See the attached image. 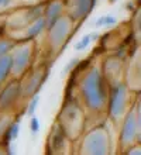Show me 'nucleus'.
<instances>
[{"label": "nucleus", "instance_id": "obj_1", "mask_svg": "<svg viewBox=\"0 0 141 155\" xmlns=\"http://www.w3.org/2000/svg\"><path fill=\"white\" fill-rule=\"evenodd\" d=\"M83 96L90 109H99L105 103V90L100 74L97 69H92V72L86 76L83 82Z\"/></svg>", "mask_w": 141, "mask_h": 155}, {"label": "nucleus", "instance_id": "obj_2", "mask_svg": "<svg viewBox=\"0 0 141 155\" xmlns=\"http://www.w3.org/2000/svg\"><path fill=\"white\" fill-rule=\"evenodd\" d=\"M83 150L89 154H105L107 151V140L103 131H95L85 141Z\"/></svg>", "mask_w": 141, "mask_h": 155}, {"label": "nucleus", "instance_id": "obj_3", "mask_svg": "<svg viewBox=\"0 0 141 155\" xmlns=\"http://www.w3.org/2000/svg\"><path fill=\"white\" fill-rule=\"evenodd\" d=\"M49 35H51V42L54 47H58L62 44V41L69 33V20L68 18H58L51 27H49Z\"/></svg>", "mask_w": 141, "mask_h": 155}, {"label": "nucleus", "instance_id": "obj_4", "mask_svg": "<svg viewBox=\"0 0 141 155\" xmlns=\"http://www.w3.org/2000/svg\"><path fill=\"white\" fill-rule=\"evenodd\" d=\"M30 59V48L28 47H23V48L17 49L14 57L12 58V68L14 71V74H20L28 64Z\"/></svg>", "mask_w": 141, "mask_h": 155}, {"label": "nucleus", "instance_id": "obj_5", "mask_svg": "<svg viewBox=\"0 0 141 155\" xmlns=\"http://www.w3.org/2000/svg\"><path fill=\"white\" fill-rule=\"evenodd\" d=\"M124 104H126V87L123 85H119L114 90L113 94V100H112V113L113 116H121L123 110H124Z\"/></svg>", "mask_w": 141, "mask_h": 155}, {"label": "nucleus", "instance_id": "obj_6", "mask_svg": "<svg viewBox=\"0 0 141 155\" xmlns=\"http://www.w3.org/2000/svg\"><path fill=\"white\" fill-rule=\"evenodd\" d=\"M18 90H20V86L17 83H12L8 85L6 89L3 90V93L0 96V107L4 109V107H8L18 96Z\"/></svg>", "mask_w": 141, "mask_h": 155}, {"label": "nucleus", "instance_id": "obj_7", "mask_svg": "<svg viewBox=\"0 0 141 155\" xmlns=\"http://www.w3.org/2000/svg\"><path fill=\"white\" fill-rule=\"evenodd\" d=\"M136 133H137V124H136V117L133 114H130L129 118L126 120L124 123V130H123V135H121V140H123V144H129L131 143L136 137Z\"/></svg>", "mask_w": 141, "mask_h": 155}, {"label": "nucleus", "instance_id": "obj_8", "mask_svg": "<svg viewBox=\"0 0 141 155\" xmlns=\"http://www.w3.org/2000/svg\"><path fill=\"white\" fill-rule=\"evenodd\" d=\"M71 7H72L71 8L72 16L79 18V17H83L85 14L90 10V7H92V0H73Z\"/></svg>", "mask_w": 141, "mask_h": 155}, {"label": "nucleus", "instance_id": "obj_9", "mask_svg": "<svg viewBox=\"0 0 141 155\" xmlns=\"http://www.w3.org/2000/svg\"><path fill=\"white\" fill-rule=\"evenodd\" d=\"M59 12H61V4L58 3V2H55V3H52L51 6H49L48 13H47V21H48L49 27H51V25H52L54 23L58 20Z\"/></svg>", "mask_w": 141, "mask_h": 155}, {"label": "nucleus", "instance_id": "obj_10", "mask_svg": "<svg viewBox=\"0 0 141 155\" xmlns=\"http://www.w3.org/2000/svg\"><path fill=\"white\" fill-rule=\"evenodd\" d=\"M12 69V58L10 57H0V81H3L8 71Z\"/></svg>", "mask_w": 141, "mask_h": 155}, {"label": "nucleus", "instance_id": "obj_11", "mask_svg": "<svg viewBox=\"0 0 141 155\" xmlns=\"http://www.w3.org/2000/svg\"><path fill=\"white\" fill-rule=\"evenodd\" d=\"M40 82H41V72H37V74L31 78V81H30L28 86L25 87L24 94H31L32 92H35V89L38 87V85H40Z\"/></svg>", "mask_w": 141, "mask_h": 155}, {"label": "nucleus", "instance_id": "obj_12", "mask_svg": "<svg viewBox=\"0 0 141 155\" xmlns=\"http://www.w3.org/2000/svg\"><path fill=\"white\" fill-rule=\"evenodd\" d=\"M44 25H45V20H42V18H37V20L34 21V24H32L31 27H28V35H30V37L37 35L38 33L42 31Z\"/></svg>", "mask_w": 141, "mask_h": 155}, {"label": "nucleus", "instance_id": "obj_13", "mask_svg": "<svg viewBox=\"0 0 141 155\" xmlns=\"http://www.w3.org/2000/svg\"><path fill=\"white\" fill-rule=\"evenodd\" d=\"M40 14H41V8L35 7V8H32V10H30V12L25 14L24 20L25 21H35L37 18H40Z\"/></svg>", "mask_w": 141, "mask_h": 155}, {"label": "nucleus", "instance_id": "obj_14", "mask_svg": "<svg viewBox=\"0 0 141 155\" xmlns=\"http://www.w3.org/2000/svg\"><path fill=\"white\" fill-rule=\"evenodd\" d=\"M116 23V18L114 17H110V16H105L102 17V18H99V20L96 21L97 25H102V24H114Z\"/></svg>", "mask_w": 141, "mask_h": 155}, {"label": "nucleus", "instance_id": "obj_15", "mask_svg": "<svg viewBox=\"0 0 141 155\" xmlns=\"http://www.w3.org/2000/svg\"><path fill=\"white\" fill-rule=\"evenodd\" d=\"M12 47H13L12 42H8V41H2V42H0V57H3L4 54L7 52Z\"/></svg>", "mask_w": 141, "mask_h": 155}, {"label": "nucleus", "instance_id": "obj_16", "mask_svg": "<svg viewBox=\"0 0 141 155\" xmlns=\"http://www.w3.org/2000/svg\"><path fill=\"white\" fill-rule=\"evenodd\" d=\"M92 41V35H88V37H85L83 40L79 42V44H76V49L78 51H81V49H83V48H86L89 45V42Z\"/></svg>", "mask_w": 141, "mask_h": 155}, {"label": "nucleus", "instance_id": "obj_17", "mask_svg": "<svg viewBox=\"0 0 141 155\" xmlns=\"http://www.w3.org/2000/svg\"><path fill=\"white\" fill-rule=\"evenodd\" d=\"M37 103H38V97H35L31 102V104H30V110H28V114H32V113H34V110H35V107H37Z\"/></svg>", "mask_w": 141, "mask_h": 155}, {"label": "nucleus", "instance_id": "obj_18", "mask_svg": "<svg viewBox=\"0 0 141 155\" xmlns=\"http://www.w3.org/2000/svg\"><path fill=\"white\" fill-rule=\"evenodd\" d=\"M31 130H32V133L38 131V120L37 118H32L31 120Z\"/></svg>", "mask_w": 141, "mask_h": 155}, {"label": "nucleus", "instance_id": "obj_19", "mask_svg": "<svg viewBox=\"0 0 141 155\" xmlns=\"http://www.w3.org/2000/svg\"><path fill=\"white\" fill-rule=\"evenodd\" d=\"M17 133H18V126H17V124H14V126L12 127V138H14V137H16Z\"/></svg>", "mask_w": 141, "mask_h": 155}, {"label": "nucleus", "instance_id": "obj_20", "mask_svg": "<svg viewBox=\"0 0 141 155\" xmlns=\"http://www.w3.org/2000/svg\"><path fill=\"white\" fill-rule=\"evenodd\" d=\"M12 0H0V7H4V6H7Z\"/></svg>", "mask_w": 141, "mask_h": 155}, {"label": "nucleus", "instance_id": "obj_21", "mask_svg": "<svg viewBox=\"0 0 141 155\" xmlns=\"http://www.w3.org/2000/svg\"><path fill=\"white\" fill-rule=\"evenodd\" d=\"M73 65H76V59H73V61H72V62H71V64H69V65H68V66H66V72H68V71H69V69H71V68H72V66H73Z\"/></svg>", "mask_w": 141, "mask_h": 155}]
</instances>
